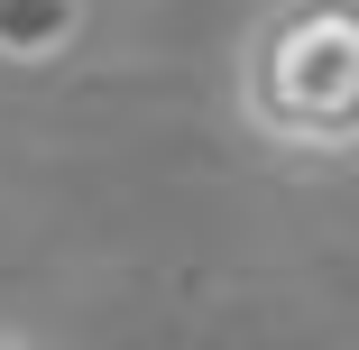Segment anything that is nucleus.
I'll use <instances>...</instances> for the list:
<instances>
[{"label": "nucleus", "mask_w": 359, "mask_h": 350, "mask_svg": "<svg viewBox=\"0 0 359 350\" xmlns=\"http://www.w3.org/2000/svg\"><path fill=\"white\" fill-rule=\"evenodd\" d=\"M231 102L276 157H359V0H267L231 55Z\"/></svg>", "instance_id": "obj_1"}, {"label": "nucleus", "mask_w": 359, "mask_h": 350, "mask_svg": "<svg viewBox=\"0 0 359 350\" xmlns=\"http://www.w3.org/2000/svg\"><path fill=\"white\" fill-rule=\"evenodd\" d=\"M0 350H28V341H10V332H0Z\"/></svg>", "instance_id": "obj_2"}]
</instances>
